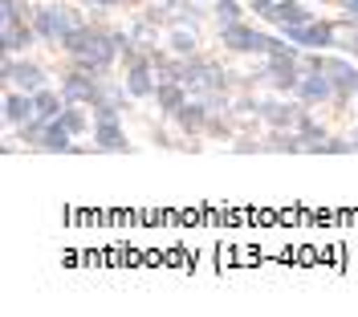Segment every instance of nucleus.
I'll use <instances>...</instances> for the list:
<instances>
[{
  "mask_svg": "<svg viewBox=\"0 0 358 317\" xmlns=\"http://www.w3.org/2000/svg\"><path fill=\"white\" fill-rule=\"evenodd\" d=\"M62 49H66L69 57H73V66L94 69V73H106V69H110V61L118 57V53H122L114 33L90 29V24H82L73 37H66V41H62Z\"/></svg>",
  "mask_w": 358,
  "mask_h": 317,
  "instance_id": "1",
  "label": "nucleus"
},
{
  "mask_svg": "<svg viewBox=\"0 0 358 317\" xmlns=\"http://www.w3.org/2000/svg\"><path fill=\"white\" fill-rule=\"evenodd\" d=\"M82 13L78 8H69V4H62V0H49V4H41L37 13H33V29H37V37L41 41H49V45H62L66 37H73L78 29H82Z\"/></svg>",
  "mask_w": 358,
  "mask_h": 317,
  "instance_id": "2",
  "label": "nucleus"
},
{
  "mask_svg": "<svg viewBox=\"0 0 358 317\" xmlns=\"http://www.w3.org/2000/svg\"><path fill=\"white\" fill-rule=\"evenodd\" d=\"M306 66H310V69H322V73L334 82V94L342 98V102L358 94V66H355V61H346V57H326V53L310 49V61H306Z\"/></svg>",
  "mask_w": 358,
  "mask_h": 317,
  "instance_id": "3",
  "label": "nucleus"
},
{
  "mask_svg": "<svg viewBox=\"0 0 358 317\" xmlns=\"http://www.w3.org/2000/svg\"><path fill=\"white\" fill-rule=\"evenodd\" d=\"M94 147L98 151H131V142H127V131H122V122H118V106L114 102H102V106H94Z\"/></svg>",
  "mask_w": 358,
  "mask_h": 317,
  "instance_id": "4",
  "label": "nucleus"
},
{
  "mask_svg": "<svg viewBox=\"0 0 358 317\" xmlns=\"http://www.w3.org/2000/svg\"><path fill=\"white\" fill-rule=\"evenodd\" d=\"M220 41L232 49V53H265V57H268V49H273V41H277V37L257 33L252 24L236 21V24H220Z\"/></svg>",
  "mask_w": 358,
  "mask_h": 317,
  "instance_id": "5",
  "label": "nucleus"
},
{
  "mask_svg": "<svg viewBox=\"0 0 358 317\" xmlns=\"http://www.w3.org/2000/svg\"><path fill=\"white\" fill-rule=\"evenodd\" d=\"M0 78H4V86H8V90H24V94L45 90V73H41V66H33V61H17L13 53H4Z\"/></svg>",
  "mask_w": 358,
  "mask_h": 317,
  "instance_id": "6",
  "label": "nucleus"
},
{
  "mask_svg": "<svg viewBox=\"0 0 358 317\" xmlns=\"http://www.w3.org/2000/svg\"><path fill=\"white\" fill-rule=\"evenodd\" d=\"M285 37H289L293 45L301 49H330L338 41V29L326 21H306V24H289V29H281Z\"/></svg>",
  "mask_w": 358,
  "mask_h": 317,
  "instance_id": "7",
  "label": "nucleus"
},
{
  "mask_svg": "<svg viewBox=\"0 0 358 317\" xmlns=\"http://www.w3.org/2000/svg\"><path fill=\"white\" fill-rule=\"evenodd\" d=\"M122 86H127V94L131 98H155L159 82H155V61L151 57H134V61H127V78H122Z\"/></svg>",
  "mask_w": 358,
  "mask_h": 317,
  "instance_id": "8",
  "label": "nucleus"
},
{
  "mask_svg": "<svg viewBox=\"0 0 358 317\" xmlns=\"http://www.w3.org/2000/svg\"><path fill=\"white\" fill-rule=\"evenodd\" d=\"M293 94H297V102H301V106H322V102L338 98V94H334V82H330L322 69H306Z\"/></svg>",
  "mask_w": 358,
  "mask_h": 317,
  "instance_id": "9",
  "label": "nucleus"
},
{
  "mask_svg": "<svg viewBox=\"0 0 358 317\" xmlns=\"http://www.w3.org/2000/svg\"><path fill=\"white\" fill-rule=\"evenodd\" d=\"M257 114L265 118L273 131H297V122H301V106L297 102H281V98H268V102H257Z\"/></svg>",
  "mask_w": 358,
  "mask_h": 317,
  "instance_id": "10",
  "label": "nucleus"
},
{
  "mask_svg": "<svg viewBox=\"0 0 358 317\" xmlns=\"http://www.w3.org/2000/svg\"><path fill=\"white\" fill-rule=\"evenodd\" d=\"M265 78H268V86L281 90V94L297 90V82H301V73H297V57H268Z\"/></svg>",
  "mask_w": 358,
  "mask_h": 317,
  "instance_id": "11",
  "label": "nucleus"
},
{
  "mask_svg": "<svg viewBox=\"0 0 358 317\" xmlns=\"http://www.w3.org/2000/svg\"><path fill=\"white\" fill-rule=\"evenodd\" d=\"M29 118H37V102H33V94H24V90H8L4 94V122H8V126H24Z\"/></svg>",
  "mask_w": 358,
  "mask_h": 317,
  "instance_id": "12",
  "label": "nucleus"
},
{
  "mask_svg": "<svg viewBox=\"0 0 358 317\" xmlns=\"http://www.w3.org/2000/svg\"><path fill=\"white\" fill-rule=\"evenodd\" d=\"M33 41H41V37H37V29L29 21L0 24V49H4V53H21V49H29Z\"/></svg>",
  "mask_w": 358,
  "mask_h": 317,
  "instance_id": "13",
  "label": "nucleus"
},
{
  "mask_svg": "<svg viewBox=\"0 0 358 317\" xmlns=\"http://www.w3.org/2000/svg\"><path fill=\"white\" fill-rule=\"evenodd\" d=\"M265 21H273L277 29H289V24L313 21V13H306V4H301V0H277V4H273V13H268Z\"/></svg>",
  "mask_w": 358,
  "mask_h": 317,
  "instance_id": "14",
  "label": "nucleus"
},
{
  "mask_svg": "<svg viewBox=\"0 0 358 317\" xmlns=\"http://www.w3.org/2000/svg\"><path fill=\"white\" fill-rule=\"evenodd\" d=\"M208 114H212V106L203 102V98H187L183 106L176 110V118H179V126L192 135V131H203V122H208Z\"/></svg>",
  "mask_w": 358,
  "mask_h": 317,
  "instance_id": "15",
  "label": "nucleus"
},
{
  "mask_svg": "<svg viewBox=\"0 0 358 317\" xmlns=\"http://www.w3.org/2000/svg\"><path fill=\"white\" fill-rule=\"evenodd\" d=\"M37 151H53V155H57V151H73V135L66 131V122H62V118H53V122L45 126Z\"/></svg>",
  "mask_w": 358,
  "mask_h": 317,
  "instance_id": "16",
  "label": "nucleus"
},
{
  "mask_svg": "<svg viewBox=\"0 0 358 317\" xmlns=\"http://www.w3.org/2000/svg\"><path fill=\"white\" fill-rule=\"evenodd\" d=\"M187 98H192V94H187L183 82H159V90H155V102H159V110L163 114H176Z\"/></svg>",
  "mask_w": 358,
  "mask_h": 317,
  "instance_id": "17",
  "label": "nucleus"
},
{
  "mask_svg": "<svg viewBox=\"0 0 358 317\" xmlns=\"http://www.w3.org/2000/svg\"><path fill=\"white\" fill-rule=\"evenodd\" d=\"M167 45L176 57H196V29H171V37H167Z\"/></svg>",
  "mask_w": 358,
  "mask_h": 317,
  "instance_id": "18",
  "label": "nucleus"
},
{
  "mask_svg": "<svg viewBox=\"0 0 358 317\" xmlns=\"http://www.w3.org/2000/svg\"><path fill=\"white\" fill-rule=\"evenodd\" d=\"M33 102H37V114L49 118V122H53V118H62V110H66V98H57L53 90H37V94H33Z\"/></svg>",
  "mask_w": 358,
  "mask_h": 317,
  "instance_id": "19",
  "label": "nucleus"
},
{
  "mask_svg": "<svg viewBox=\"0 0 358 317\" xmlns=\"http://www.w3.org/2000/svg\"><path fill=\"white\" fill-rule=\"evenodd\" d=\"M62 122H66L69 135H86V131H90V118H86V110H82V102H66Z\"/></svg>",
  "mask_w": 358,
  "mask_h": 317,
  "instance_id": "20",
  "label": "nucleus"
},
{
  "mask_svg": "<svg viewBox=\"0 0 358 317\" xmlns=\"http://www.w3.org/2000/svg\"><path fill=\"white\" fill-rule=\"evenodd\" d=\"M13 21H29L24 4L21 0H0V24H13Z\"/></svg>",
  "mask_w": 358,
  "mask_h": 317,
  "instance_id": "21",
  "label": "nucleus"
},
{
  "mask_svg": "<svg viewBox=\"0 0 358 317\" xmlns=\"http://www.w3.org/2000/svg\"><path fill=\"white\" fill-rule=\"evenodd\" d=\"M313 151H322V155H350V151H358V142H342V138H326V142H317Z\"/></svg>",
  "mask_w": 358,
  "mask_h": 317,
  "instance_id": "22",
  "label": "nucleus"
},
{
  "mask_svg": "<svg viewBox=\"0 0 358 317\" xmlns=\"http://www.w3.org/2000/svg\"><path fill=\"white\" fill-rule=\"evenodd\" d=\"M216 17H220V24H236L241 21V0H220L216 4Z\"/></svg>",
  "mask_w": 358,
  "mask_h": 317,
  "instance_id": "23",
  "label": "nucleus"
},
{
  "mask_svg": "<svg viewBox=\"0 0 358 317\" xmlns=\"http://www.w3.org/2000/svg\"><path fill=\"white\" fill-rule=\"evenodd\" d=\"M248 4H252V13H257V17H268V13H273V4H277V0H248Z\"/></svg>",
  "mask_w": 358,
  "mask_h": 317,
  "instance_id": "24",
  "label": "nucleus"
},
{
  "mask_svg": "<svg viewBox=\"0 0 358 317\" xmlns=\"http://www.w3.org/2000/svg\"><path fill=\"white\" fill-rule=\"evenodd\" d=\"M338 8L346 13V21H358V0H338Z\"/></svg>",
  "mask_w": 358,
  "mask_h": 317,
  "instance_id": "25",
  "label": "nucleus"
},
{
  "mask_svg": "<svg viewBox=\"0 0 358 317\" xmlns=\"http://www.w3.org/2000/svg\"><path fill=\"white\" fill-rule=\"evenodd\" d=\"M86 4H98V8H118V4H127V0H86Z\"/></svg>",
  "mask_w": 358,
  "mask_h": 317,
  "instance_id": "26",
  "label": "nucleus"
}]
</instances>
